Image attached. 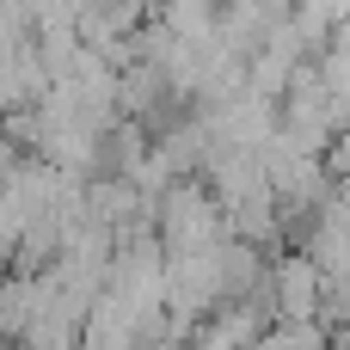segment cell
<instances>
[{
    "label": "cell",
    "instance_id": "obj_1",
    "mask_svg": "<svg viewBox=\"0 0 350 350\" xmlns=\"http://www.w3.org/2000/svg\"><path fill=\"white\" fill-rule=\"evenodd\" d=\"M265 283H271L277 320H320V271H314L301 252H283V258L265 271Z\"/></svg>",
    "mask_w": 350,
    "mask_h": 350
},
{
    "label": "cell",
    "instance_id": "obj_2",
    "mask_svg": "<svg viewBox=\"0 0 350 350\" xmlns=\"http://www.w3.org/2000/svg\"><path fill=\"white\" fill-rule=\"evenodd\" d=\"M326 350H350V332H332V338H326Z\"/></svg>",
    "mask_w": 350,
    "mask_h": 350
},
{
    "label": "cell",
    "instance_id": "obj_3",
    "mask_svg": "<svg viewBox=\"0 0 350 350\" xmlns=\"http://www.w3.org/2000/svg\"><path fill=\"white\" fill-rule=\"evenodd\" d=\"M0 338H6V326H0Z\"/></svg>",
    "mask_w": 350,
    "mask_h": 350
}]
</instances>
